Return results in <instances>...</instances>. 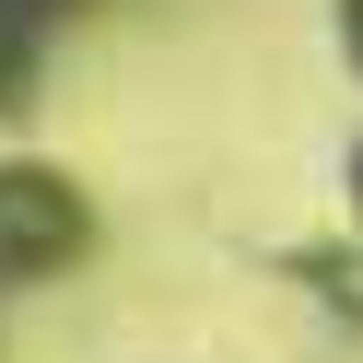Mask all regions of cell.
<instances>
[{
	"label": "cell",
	"instance_id": "1",
	"mask_svg": "<svg viewBox=\"0 0 363 363\" xmlns=\"http://www.w3.org/2000/svg\"><path fill=\"white\" fill-rule=\"evenodd\" d=\"M94 246V211H82V188L59 164H0V293L12 281H59V269Z\"/></svg>",
	"mask_w": 363,
	"mask_h": 363
},
{
	"label": "cell",
	"instance_id": "2",
	"mask_svg": "<svg viewBox=\"0 0 363 363\" xmlns=\"http://www.w3.org/2000/svg\"><path fill=\"white\" fill-rule=\"evenodd\" d=\"M59 12H82V0H0V106H24L35 48H48V24H59Z\"/></svg>",
	"mask_w": 363,
	"mask_h": 363
},
{
	"label": "cell",
	"instance_id": "3",
	"mask_svg": "<svg viewBox=\"0 0 363 363\" xmlns=\"http://www.w3.org/2000/svg\"><path fill=\"white\" fill-rule=\"evenodd\" d=\"M328 24H340V59H352V82H363V0H328Z\"/></svg>",
	"mask_w": 363,
	"mask_h": 363
},
{
	"label": "cell",
	"instance_id": "4",
	"mask_svg": "<svg viewBox=\"0 0 363 363\" xmlns=\"http://www.w3.org/2000/svg\"><path fill=\"white\" fill-rule=\"evenodd\" d=\"M352 223H363V141H352Z\"/></svg>",
	"mask_w": 363,
	"mask_h": 363
}]
</instances>
